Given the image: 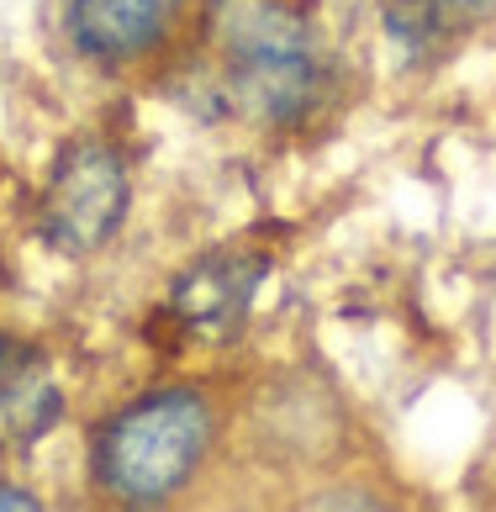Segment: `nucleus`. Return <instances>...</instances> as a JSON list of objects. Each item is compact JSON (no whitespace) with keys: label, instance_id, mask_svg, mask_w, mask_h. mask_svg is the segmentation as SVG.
I'll return each mask as SVG.
<instances>
[{"label":"nucleus","instance_id":"f257e3e1","mask_svg":"<svg viewBox=\"0 0 496 512\" xmlns=\"http://www.w3.org/2000/svg\"><path fill=\"white\" fill-rule=\"evenodd\" d=\"M222 96L259 127H301L328 90V59L312 22L285 0H222Z\"/></svg>","mask_w":496,"mask_h":512},{"label":"nucleus","instance_id":"1a4fd4ad","mask_svg":"<svg viewBox=\"0 0 496 512\" xmlns=\"http://www.w3.org/2000/svg\"><path fill=\"white\" fill-rule=\"evenodd\" d=\"M32 507H43V502H37L32 491H22L16 481L0 476V512H32Z\"/></svg>","mask_w":496,"mask_h":512},{"label":"nucleus","instance_id":"20e7f679","mask_svg":"<svg viewBox=\"0 0 496 512\" xmlns=\"http://www.w3.org/2000/svg\"><path fill=\"white\" fill-rule=\"evenodd\" d=\"M270 275V254L259 249H217L196 259L169 291V322L190 344H233L248 328L254 296Z\"/></svg>","mask_w":496,"mask_h":512},{"label":"nucleus","instance_id":"39448f33","mask_svg":"<svg viewBox=\"0 0 496 512\" xmlns=\"http://www.w3.org/2000/svg\"><path fill=\"white\" fill-rule=\"evenodd\" d=\"M180 0H64L69 43L95 64H127L159 43Z\"/></svg>","mask_w":496,"mask_h":512},{"label":"nucleus","instance_id":"f03ea898","mask_svg":"<svg viewBox=\"0 0 496 512\" xmlns=\"http://www.w3.org/2000/svg\"><path fill=\"white\" fill-rule=\"evenodd\" d=\"M212 444V407L190 386H164L111 412L90 439V476L111 502L154 507L196 476Z\"/></svg>","mask_w":496,"mask_h":512},{"label":"nucleus","instance_id":"6e6552de","mask_svg":"<svg viewBox=\"0 0 496 512\" xmlns=\"http://www.w3.org/2000/svg\"><path fill=\"white\" fill-rule=\"evenodd\" d=\"M32 354H37L32 344H22V338H11V333H0V381H6L11 370H22Z\"/></svg>","mask_w":496,"mask_h":512},{"label":"nucleus","instance_id":"0eeeda50","mask_svg":"<svg viewBox=\"0 0 496 512\" xmlns=\"http://www.w3.org/2000/svg\"><path fill=\"white\" fill-rule=\"evenodd\" d=\"M59 417H64V391L53 381L43 354L27 359L22 370H11L0 381V449L37 444L43 433L59 428Z\"/></svg>","mask_w":496,"mask_h":512},{"label":"nucleus","instance_id":"7ed1b4c3","mask_svg":"<svg viewBox=\"0 0 496 512\" xmlns=\"http://www.w3.org/2000/svg\"><path fill=\"white\" fill-rule=\"evenodd\" d=\"M127 164L106 138H69L59 159L48 169L43 206H37V227H43L48 249L69 259L101 254L127 222Z\"/></svg>","mask_w":496,"mask_h":512},{"label":"nucleus","instance_id":"9d476101","mask_svg":"<svg viewBox=\"0 0 496 512\" xmlns=\"http://www.w3.org/2000/svg\"><path fill=\"white\" fill-rule=\"evenodd\" d=\"M312 507H380L375 497H317Z\"/></svg>","mask_w":496,"mask_h":512},{"label":"nucleus","instance_id":"423d86ee","mask_svg":"<svg viewBox=\"0 0 496 512\" xmlns=\"http://www.w3.org/2000/svg\"><path fill=\"white\" fill-rule=\"evenodd\" d=\"M491 11L496 0H386V37L407 64H428Z\"/></svg>","mask_w":496,"mask_h":512}]
</instances>
